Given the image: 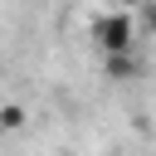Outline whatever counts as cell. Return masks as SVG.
<instances>
[{"mask_svg":"<svg viewBox=\"0 0 156 156\" xmlns=\"http://www.w3.org/2000/svg\"><path fill=\"white\" fill-rule=\"evenodd\" d=\"M93 44L102 49V54H127L132 44H136V20L127 15V10H107V15H98L93 20Z\"/></svg>","mask_w":156,"mask_h":156,"instance_id":"1","label":"cell"},{"mask_svg":"<svg viewBox=\"0 0 156 156\" xmlns=\"http://www.w3.org/2000/svg\"><path fill=\"white\" fill-rule=\"evenodd\" d=\"M136 68H141V63H136V54H132V49H127V54H102V73H107V78H117V83H132V78H136Z\"/></svg>","mask_w":156,"mask_h":156,"instance_id":"2","label":"cell"},{"mask_svg":"<svg viewBox=\"0 0 156 156\" xmlns=\"http://www.w3.org/2000/svg\"><path fill=\"white\" fill-rule=\"evenodd\" d=\"M24 122H29L24 102H5L0 107V132H24Z\"/></svg>","mask_w":156,"mask_h":156,"instance_id":"3","label":"cell"},{"mask_svg":"<svg viewBox=\"0 0 156 156\" xmlns=\"http://www.w3.org/2000/svg\"><path fill=\"white\" fill-rule=\"evenodd\" d=\"M141 24H146V34L156 39V0H141Z\"/></svg>","mask_w":156,"mask_h":156,"instance_id":"4","label":"cell"}]
</instances>
